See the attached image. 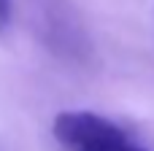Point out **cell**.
Returning a JSON list of instances; mask_svg holds the SVG:
<instances>
[{
    "instance_id": "cell-1",
    "label": "cell",
    "mask_w": 154,
    "mask_h": 151,
    "mask_svg": "<svg viewBox=\"0 0 154 151\" xmlns=\"http://www.w3.org/2000/svg\"><path fill=\"white\" fill-rule=\"evenodd\" d=\"M51 132L65 151H146L122 127L92 111L57 113Z\"/></svg>"
},
{
    "instance_id": "cell-2",
    "label": "cell",
    "mask_w": 154,
    "mask_h": 151,
    "mask_svg": "<svg viewBox=\"0 0 154 151\" xmlns=\"http://www.w3.org/2000/svg\"><path fill=\"white\" fill-rule=\"evenodd\" d=\"M8 22V0H0V30Z\"/></svg>"
}]
</instances>
